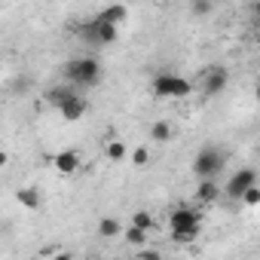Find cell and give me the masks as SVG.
Listing matches in <instances>:
<instances>
[{"mask_svg": "<svg viewBox=\"0 0 260 260\" xmlns=\"http://www.w3.org/2000/svg\"><path fill=\"white\" fill-rule=\"evenodd\" d=\"M128 162H132L135 169H144V166H150V150L141 144V147H135L132 150V156H128Z\"/></svg>", "mask_w": 260, "mask_h": 260, "instance_id": "18", "label": "cell"}, {"mask_svg": "<svg viewBox=\"0 0 260 260\" xmlns=\"http://www.w3.org/2000/svg\"><path fill=\"white\" fill-rule=\"evenodd\" d=\"M150 92L156 98H187L193 92V83L187 77H178V74H159L150 83Z\"/></svg>", "mask_w": 260, "mask_h": 260, "instance_id": "2", "label": "cell"}, {"mask_svg": "<svg viewBox=\"0 0 260 260\" xmlns=\"http://www.w3.org/2000/svg\"><path fill=\"white\" fill-rule=\"evenodd\" d=\"M86 98L80 95V92H74L64 104H58V113H61V119H68V122H77V119H83L86 116Z\"/></svg>", "mask_w": 260, "mask_h": 260, "instance_id": "8", "label": "cell"}, {"mask_svg": "<svg viewBox=\"0 0 260 260\" xmlns=\"http://www.w3.org/2000/svg\"><path fill=\"white\" fill-rule=\"evenodd\" d=\"M128 223H138V226H144V230H153V214L150 211H132V220H128Z\"/></svg>", "mask_w": 260, "mask_h": 260, "instance_id": "20", "label": "cell"}, {"mask_svg": "<svg viewBox=\"0 0 260 260\" xmlns=\"http://www.w3.org/2000/svg\"><path fill=\"white\" fill-rule=\"evenodd\" d=\"M208 13H211V0H193V16L205 19Z\"/></svg>", "mask_w": 260, "mask_h": 260, "instance_id": "21", "label": "cell"}, {"mask_svg": "<svg viewBox=\"0 0 260 260\" xmlns=\"http://www.w3.org/2000/svg\"><path fill=\"white\" fill-rule=\"evenodd\" d=\"M147 233H150V230H144V226H138V223L122 226V239H125L128 245H147Z\"/></svg>", "mask_w": 260, "mask_h": 260, "instance_id": "16", "label": "cell"}, {"mask_svg": "<svg viewBox=\"0 0 260 260\" xmlns=\"http://www.w3.org/2000/svg\"><path fill=\"white\" fill-rule=\"evenodd\" d=\"M239 202H242L245 208H257V205H260V187H257V184H251V187L242 193V199H239Z\"/></svg>", "mask_w": 260, "mask_h": 260, "instance_id": "19", "label": "cell"}, {"mask_svg": "<svg viewBox=\"0 0 260 260\" xmlns=\"http://www.w3.org/2000/svg\"><path fill=\"white\" fill-rule=\"evenodd\" d=\"M169 226H172V233H181V230L202 233V211H196L190 205H178L169 211Z\"/></svg>", "mask_w": 260, "mask_h": 260, "instance_id": "5", "label": "cell"}, {"mask_svg": "<svg viewBox=\"0 0 260 260\" xmlns=\"http://www.w3.org/2000/svg\"><path fill=\"white\" fill-rule=\"evenodd\" d=\"M141 257H144V260H156L159 251H153V248H141Z\"/></svg>", "mask_w": 260, "mask_h": 260, "instance_id": "23", "label": "cell"}, {"mask_svg": "<svg viewBox=\"0 0 260 260\" xmlns=\"http://www.w3.org/2000/svg\"><path fill=\"white\" fill-rule=\"evenodd\" d=\"M64 77L71 80V86H95L101 80V64L98 58H74L64 64Z\"/></svg>", "mask_w": 260, "mask_h": 260, "instance_id": "1", "label": "cell"}, {"mask_svg": "<svg viewBox=\"0 0 260 260\" xmlns=\"http://www.w3.org/2000/svg\"><path fill=\"white\" fill-rule=\"evenodd\" d=\"M16 199H19V205H22L25 211H37V208L43 205V199H40L37 187H22V190L16 193Z\"/></svg>", "mask_w": 260, "mask_h": 260, "instance_id": "13", "label": "cell"}, {"mask_svg": "<svg viewBox=\"0 0 260 260\" xmlns=\"http://www.w3.org/2000/svg\"><path fill=\"white\" fill-rule=\"evenodd\" d=\"M254 98L260 101V80H257V89H254Z\"/></svg>", "mask_w": 260, "mask_h": 260, "instance_id": "24", "label": "cell"}, {"mask_svg": "<svg viewBox=\"0 0 260 260\" xmlns=\"http://www.w3.org/2000/svg\"><path fill=\"white\" fill-rule=\"evenodd\" d=\"M257 80H260V77H257Z\"/></svg>", "mask_w": 260, "mask_h": 260, "instance_id": "26", "label": "cell"}, {"mask_svg": "<svg viewBox=\"0 0 260 260\" xmlns=\"http://www.w3.org/2000/svg\"><path fill=\"white\" fill-rule=\"evenodd\" d=\"M223 187L217 184V178H199V187H196V202L199 205H211L214 199H220Z\"/></svg>", "mask_w": 260, "mask_h": 260, "instance_id": "10", "label": "cell"}, {"mask_svg": "<svg viewBox=\"0 0 260 260\" xmlns=\"http://www.w3.org/2000/svg\"><path fill=\"white\" fill-rule=\"evenodd\" d=\"M223 169V153L217 147H202L193 159V175L196 178H217Z\"/></svg>", "mask_w": 260, "mask_h": 260, "instance_id": "4", "label": "cell"}, {"mask_svg": "<svg viewBox=\"0 0 260 260\" xmlns=\"http://www.w3.org/2000/svg\"><path fill=\"white\" fill-rule=\"evenodd\" d=\"M196 236H199V233H190V230H181V233H172V239H175L178 245H190V242H196Z\"/></svg>", "mask_w": 260, "mask_h": 260, "instance_id": "22", "label": "cell"}, {"mask_svg": "<svg viewBox=\"0 0 260 260\" xmlns=\"http://www.w3.org/2000/svg\"><path fill=\"white\" fill-rule=\"evenodd\" d=\"M254 10H257V19H260V0H257V7H254Z\"/></svg>", "mask_w": 260, "mask_h": 260, "instance_id": "25", "label": "cell"}, {"mask_svg": "<svg viewBox=\"0 0 260 260\" xmlns=\"http://www.w3.org/2000/svg\"><path fill=\"white\" fill-rule=\"evenodd\" d=\"M98 19H104V22H110V25H122V22L128 19V10H125V4H110V7H104V10L98 13Z\"/></svg>", "mask_w": 260, "mask_h": 260, "instance_id": "14", "label": "cell"}, {"mask_svg": "<svg viewBox=\"0 0 260 260\" xmlns=\"http://www.w3.org/2000/svg\"><path fill=\"white\" fill-rule=\"evenodd\" d=\"M80 34H83L86 43H92V46H113L116 37H119V25H110V22H104V19L95 16L89 25L80 28Z\"/></svg>", "mask_w": 260, "mask_h": 260, "instance_id": "3", "label": "cell"}, {"mask_svg": "<svg viewBox=\"0 0 260 260\" xmlns=\"http://www.w3.org/2000/svg\"><path fill=\"white\" fill-rule=\"evenodd\" d=\"M251 184H257V169L245 166V169H239V172L223 184V196H226V199H242V193H245Z\"/></svg>", "mask_w": 260, "mask_h": 260, "instance_id": "6", "label": "cell"}, {"mask_svg": "<svg viewBox=\"0 0 260 260\" xmlns=\"http://www.w3.org/2000/svg\"><path fill=\"white\" fill-rule=\"evenodd\" d=\"M71 95H74V86H55V89H49V92H46V101L58 107V104H64Z\"/></svg>", "mask_w": 260, "mask_h": 260, "instance_id": "17", "label": "cell"}, {"mask_svg": "<svg viewBox=\"0 0 260 260\" xmlns=\"http://www.w3.org/2000/svg\"><path fill=\"white\" fill-rule=\"evenodd\" d=\"M226 83H230V71H226L223 64H211V68L205 71V77H202V89H205V95H217V92H223Z\"/></svg>", "mask_w": 260, "mask_h": 260, "instance_id": "7", "label": "cell"}, {"mask_svg": "<svg viewBox=\"0 0 260 260\" xmlns=\"http://www.w3.org/2000/svg\"><path fill=\"white\" fill-rule=\"evenodd\" d=\"M175 138V125L169 122V119H156L153 125H150V141L153 144H169Z\"/></svg>", "mask_w": 260, "mask_h": 260, "instance_id": "12", "label": "cell"}, {"mask_svg": "<svg viewBox=\"0 0 260 260\" xmlns=\"http://www.w3.org/2000/svg\"><path fill=\"white\" fill-rule=\"evenodd\" d=\"M104 156H107V162H128L132 150H128V144L122 138H107L104 141Z\"/></svg>", "mask_w": 260, "mask_h": 260, "instance_id": "11", "label": "cell"}, {"mask_svg": "<svg viewBox=\"0 0 260 260\" xmlns=\"http://www.w3.org/2000/svg\"><path fill=\"white\" fill-rule=\"evenodd\" d=\"M49 162L55 166V172H61V175H74V172H80L83 156H80L77 150H61V153L49 156Z\"/></svg>", "mask_w": 260, "mask_h": 260, "instance_id": "9", "label": "cell"}, {"mask_svg": "<svg viewBox=\"0 0 260 260\" xmlns=\"http://www.w3.org/2000/svg\"><path fill=\"white\" fill-rule=\"evenodd\" d=\"M98 236H101V239H116V236H122V223L107 214V217L98 220Z\"/></svg>", "mask_w": 260, "mask_h": 260, "instance_id": "15", "label": "cell"}]
</instances>
